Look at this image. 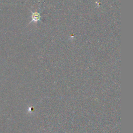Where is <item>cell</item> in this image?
Masks as SVG:
<instances>
[{"mask_svg":"<svg viewBox=\"0 0 133 133\" xmlns=\"http://www.w3.org/2000/svg\"><path fill=\"white\" fill-rule=\"evenodd\" d=\"M32 19V21H34V22H37V21H38L40 18H41V16L40 14L37 12H33L32 16H31Z\"/></svg>","mask_w":133,"mask_h":133,"instance_id":"6da1fadb","label":"cell"}]
</instances>
